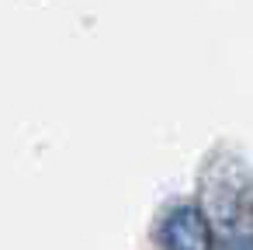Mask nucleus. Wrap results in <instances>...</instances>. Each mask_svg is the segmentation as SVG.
Returning <instances> with one entry per match:
<instances>
[{"label": "nucleus", "instance_id": "f257e3e1", "mask_svg": "<svg viewBox=\"0 0 253 250\" xmlns=\"http://www.w3.org/2000/svg\"><path fill=\"white\" fill-rule=\"evenodd\" d=\"M160 240L163 250H211L208 215L194 205H177L173 212H167L160 226Z\"/></svg>", "mask_w": 253, "mask_h": 250}, {"label": "nucleus", "instance_id": "f03ea898", "mask_svg": "<svg viewBox=\"0 0 253 250\" xmlns=\"http://www.w3.org/2000/svg\"><path fill=\"white\" fill-rule=\"evenodd\" d=\"M222 250H253V236H236V240H229Z\"/></svg>", "mask_w": 253, "mask_h": 250}]
</instances>
